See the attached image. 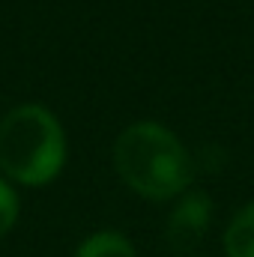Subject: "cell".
Here are the masks:
<instances>
[{
  "mask_svg": "<svg viewBox=\"0 0 254 257\" xmlns=\"http://www.w3.org/2000/svg\"><path fill=\"white\" fill-rule=\"evenodd\" d=\"M114 168L147 200H177L194 180V159L186 144L156 120H138L117 135Z\"/></svg>",
  "mask_w": 254,
  "mask_h": 257,
  "instance_id": "6da1fadb",
  "label": "cell"
},
{
  "mask_svg": "<svg viewBox=\"0 0 254 257\" xmlns=\"http://www.w3.org/2000/svg\"><path fill=\"white\" fill-rule=\"evenodd\" d=\"M66 128L54 111L27 102L0 120V174L18 186H48L66 165Z\"/></svg>",
  "mask_w": 254,
  "mask_h": 257,
  "instance_id": "7a4b0ae2",
  "label": "cell"
},
{
  "mask_svg": "<svg viewBox=\"0 0 254 257\" xmlns=\"http://www.w3.org/2000/svg\"><path fill=\"white\" fill-rule=\"evenodd\" d=\"M212 224V197L200 189H189L177 197L168 224H165V242L171 251L186 254L191 248L200 245Z\"/></svg>",
  "mask_w": 254,
  "mask_h": 257,
  "instance_id": "3957f363",
  "label": "cell"
},
{
  "mask_svg": "<svg viewBox=\"0 0 254 257\" xmlns=\"http://www.w3.org/2000/svg\"><path fill=\"white\" fill-rule=\"evenodd\" d=\"M224 254L254 257V200L245 203L224 230Z\"/></svg>",
  "mask_w": 254,
  "mask_h": 257,
  "instance_id": "277c9868",
  "label": "cell"
},
{
  "mask_svg": "<svg viewBox=\"0 0 254 257\" xmlns=\"http://www.w3.org/2000/svg\"><path fill=\"white\" fill-rule=\"evenodd\" d=\"M75 257H138V251H135V245L129 242L123 233H117V230H99V233L87 236L78 245Z\"/></svg>",
  "mask_w": 254,
  "mask_h": 257,
  "instance_id": "5b68a950",
  "label": "cell"
},
{
  "mask_svg": "<svg viewBox=\"0 0 254 257\" xmlns=\"http://www.w3.org/2000/svg\"><path fill=\"white\" fill-rule=\"evenodd\" d=\"M15 221H18V194L12 183L0 174V239L15 227Z\"/></svg>",
  "mask_w": 254,
  "mask_h": 257,
  "instance_id": "8992f818",
  "label": "cell"
}]
</instances>
